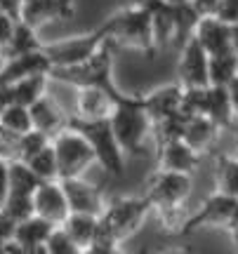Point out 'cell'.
Listing matches in <instances>:
<instances>
[{"mask_svg":"<svg viewBox=\"0 0 238 254\" xmlns=\"http://www.w3.org/2000/svg\"><path fill=\"white\" fill-rule=\"evenodd\" d=\"M101 31L106 33L109 43L116 50H135L147 57H154L156 52V36H154V21L144 5L132 0L130 5L113 12L109 19H104Z\"/></svg>","mask_w":238,"mask_h":254,"instance_id":"obj_1","label":"cell"},{"mask_svg":"<svg viewBox=\"0 0 238 254\" xmlns=\"http://www.w3.org/2000/svg\"><path fill=\"white\" fill-rule=\"evenodd\" d=\"M154 209L144 195H130V198L106 200V207L99 217V228L94 245L97 247H120L123 240H128L137 233L142 224Z\"/></svg>","mask_w":238,"mask_h":254,"instance_id":"obj_2","label":"cell"},{"mask_svg":"<svg viewBox=\"0 0 238 254\" xmlns=\"http://www.w3.org/2000/svg\"><path fill=\"white\" fill-rule=\"evenodd\" d=\"M189 193H191V177L189 174L156 170L147 182L144 198L149 200L151 209L160 214L165 226L177 233L179 226L184 224V219H186L182 217V207L189 198Z\"/></svg>","mask_w":238,"mask_h":254,"instance_id":"obj_3","label":"cell"},{"mask_svg":"<svg viewBox=\"0 0 238 254\" xmlns=\"http://www.w3.org/2000/svg\"><path fill=\"white\" fill-rule=\"evenodd\" d=\"M113 55H116V47L106 40L87 62L78 64V66H66V68H52L50 71V82L55 80L64 82V85H74L76 90L97 87V90L109 92L116 101H120L123 92L113 82Z\"/></svg>","mask_w":238,"mask_h":254,"instance_id":"obj_4","label":"cell"},{"mask_svg":"<svg viewBox=\"0 0 238 254\" xmlns=\"http://www.w3.org/2000/svg\"><path fill=\"white\" fill-rule=\"evenodd\" d=\"M111 129L125 155H139L147 136L154 132V123L142 106V94H123L111 113Z\"/></svg>","mask_w":238,"mask_h":254,"instance_id":"obj_5","label":"cell"},{"mask_svg":"<svg viewBox=\"0 0 238 254\" xmlns=\"http://www.w3.org/2000/svg\"><path fill=\"white\" fill-rule=\"evenodd\" d=\"M69 127H74L76 132L85 136V141L90 144L94 160L109 177H120L123 165H125V153L120 151L118 141L111 129V120H78L69 116Z\"/></svg>","mask_w":238,"mask_h":254,"instance_id":"obj_6","label":"cell"},{"mask_svg":"<svg viewBox=\"0 0 238 254\" xmlns=\"http://www.w3.org/2000/svg\"><path fill=\"white\" fill-rule=\"evenodd\" d=\"M52 148L57 155V174H59V182L66 179H80L82 174L90 170L94 160L90 144L85 141V136L80 132H76L74 127H66L64 132L52 139Z\"/></svg>","mask_w":238,"mask_h":254,"instance_id":"obj_7","label":"cell"},{"mask_svg":"<svg viewBox=\"0 0 238 254\" xmlns=\"http://www.w3.org/2000/svg\"><path fill=\"white\" fill-rule=\"evenodd\" d=\"M106 40H109L106 33L101 31V26H97L92 33H82V36L45 43V45H43V52L47 55L52 68H66V66H78V64L87 62Z\"/></svg>","mask_w":238,"mask_h":254,"instance_id":"obj_8","label":"cell"},{"mask_svg":"<svg viewBox=\"0 0 238 254\" xmlns=\"http://www.w3.org/2000/svg\"><path fill=\"white\" fill-rule=\"evenodd\" d=\"M238 200H231L222 193H212L205 198L201 207L186 214L184 224L179 226L177 236H191L201 228H227L231 226V217H234V209H236Z\"/></svg>","mask_w":238,"mask_h":254,"instance_id":"obj_9","label":"cell"},{"mask_svg":"<svg viewBox=\"0 0 238 254\" xmlns=\"http://www.w3.org/2000/svg\"><path fill=\"white\" fill-rule=\"evenodd\" d=\"M208 64H210V57L205 55V50L198 45V40L191 38L189 43H184L182 52H179L177 82L182 85L184 90L210 87V80H208Z\"/></svg>","mask_w":238,"mask_h":254,"instance_id":"obj_10","label":"cell"},{"mask_svg":"<svg viewBox=\"0 0 238 254\" xmlns=\"http://www.w3.org/2000/svg\"><path fill=\"white\" fill-rule=\"evenodd\" d=\"M64 189L66 202L71 214H92V217H101V212L106 207V198L99 190V186L85 182V179H66L59 182Z\"/></svg>","mask_w":238,"mask_h":254,"instance_id":"obj_11","label":"cell"},{"mask_svg":"<svg viewBox=\"0 0 238 254\" xmlns=\"http://www.w3.org/2000/svg\"><path fill=\"white\" fill-rule=\"evenodd\" d=\"M50 71H52V64L43 50L14 57V59L2 62V66H0V87H12V85L26 80V78H33V75H50Z\"/></svg>","mask_w":238,"mask_h":254,"instance_id":"obj_12","label":"cell"},{"mask_svg":"<svg viewBox=\"0 0 238 254\" xmlns=\"http://www.w3.org/2000/svg\"><path fill=\"white\" fill-rule=\"evenodd\" d=\"M74 12H76L74 0H26L21 5L19 21H24L26 26L40 31L50 21L71 19Z\"/></svg>","mask_w":238,"mask_h":254,"instance_id":"obj_13","label":"cell"},{"mask_svg":"<svg viewBox=\"0 0 238 254\" xmlns=\"http://www.w3.org/2000/svg\"><path fill=\"white\" fill-rule=\"evenodd\" d=\"M33 207H36V217L50 221L52 226H62L71 209H69V202H66L64 189L59 182H45L40 189L36 190L33 195Z\"/></svg>","mask_w":238,"mask_h":254,"instance_id":"obj_14","label":"cell"},{"mask_svg":"<svg viewBox=\"0 0 238 254\" xmlns=\"http://www.w3.org/2000/svg\"><path fill=\"white\" fill-rule=\"evenodd\" d=\"M182 101H184V87L179 82L174 85H165L158 90L142 94V106L147 111V116L151 118V123L156 125L160 120H167L182 113Z\"/></svg>","mask_w":238,"mask_h":254,"instance_id":"obj_15","label":"cell"},{"mask_svg":"<svg viewBox=\"0 0 238 254\" xmlns=\"http://www.w3.org/2000/svg\"><path fill=\"white\" fill-rule=\"evenodd\" d=\"M193 38L198 40V45L205 50L208 57H220L234 52V47H231V26L217 17H201Z\"/></svg>","mask_w":238,"mask_h":254,"instance_id":"obj_16","label":"cell"},{"mask_svg":"<svg viewBox=\"0 0 238 254\" xmlns=\"http://www.w3.org/2000/svg\"><path fill=\"white\" fill-rule=\"evenodd\" d=\"M156 155H158V170L189 174V177L196 172V167L201 165V158H203V155H198L193 148H189L184 144V139L170 141V144L156 148Z\"/></svg>","mask_w":238,"mask_h":254,"instance_id":"obj_17","label":"cell"},{"mask_svg":"<svg viewBox=\"0 0 238 254\" xmlns=\"http://www.w3.org/2000/svg\"><path fill=\"white\" fill-rule=\"evenodd\" d=\"M31 123H33V129L38 132H43L45 136L50 139H55L59 132H64L66 127H69V116H66L62 106L57 104L50 94H45L43 99H38L31 109Z\"/></svg>","mask_w":238,"mask_h":254,"instance_id":"obj_18","label":"cell"},{"mask_svg":"<svg viewBox=\"0 0 238 254\" xmlns=\"http://www.w3.org/2000/svg\"><path fill=\"white\" fill-rule=\"evenodd\" d=\"M116 106V99L109 92L97 90V87H85L76 94V116L78 120H106L111 118Z\"/></svg>","mask_w":238,"mask_h":254,"instance_id":"obj_19","label":"cell"},{"mask_svg":"<svg viewBox=\"0 0 238 254\" xmlns=\"http://www.w3.org/2000/svg\"><path fill=\"white\" fill-rule=\"evenodd\" d=\"M220 132L222 129L215 125L210 118L196 116V118L186 120V127H184V144L189 146V148H193L198 155H203L215 146Z\"/></svg>","mask_w":238,"mask_h":254,"instance_id":"obj_20","label":"cell"},{"mask_svg":"<svg viewBox=\"0 0 238 254\" xmlns=\"http://www.w3.org/2000/svg\"><path fill=\"white\" fill-rule=\"evenodd\" d=\"M215 193L238 200V153H222L215 158Z\"/></svg>","mask_w":238,"mask_h":254,"instance_id":"obj_21","label":"cell"},{"mask_svg":"<svg viewBox=\"0 0 238 254\" xmlns=\"http://www.w3.org/2000/svg\"><path fill=\"white\" fill-rule=\"evenodd\" d=\"M43 45H45V43L38 38L36 28L26 26L24 21H17V26H14V33H12V38H9V43L0 50V57H2V62H7V59H14V57L38 52V50H43Z\"/></svg>","mask_w":238,"mask_h":254,"instance_id":"obj_22","label":"cell"},{"mask_svg":"<svg viewBox=\"0 0 238 254\" xmlns=\"http://www.w3.org/2000/svg\"><path fill=\"white\" fill-rule=\"evenodd\" d=\"M203 118H210L220 129H229L234 125V111H231V99L227 87H208L205 97V113Z\"/></svg>","mask_w":238,"mask_h":254,"instance_id":"obj_23","label":"cell"},{"mask_svg":"<svg viewBox=\"0 0 238 254\" xmlns=\"http://www.w3.org/2000/svg\"><path fill=\"white\" fill-rule=\"evenodd\" d=\"M59 228L85 252L87 247L94 245L97 228H99V217H92V214H69V219Z\"/></svg>","mask_w":238,"mask_h":254,"instance_id":"obj_24","label":"cell"},{"mask_svg":"<svg viewBox=\"0 0 238 254\" xmlns=\"http://www.w3.org/2000/svg\"><path fill=\"white\" fill-rule=\"evenodd\" d=\"M55 228L50 221L40 217H31L26 221L17 224V233H14V243L21 245L24 250H31V247H43L50 240V236L55 233Z\"/></svg>","mask_w":238,"mask_h":254,"instance_id":"obj_25","label":"cell"},{"mask_svg":"<svg viewBox=\"0 0 238 254\" xmlns=\"http://www.w3.org/2000/svg\"><path fill=\"white\" fill-rule=\"evenodd\" d=\"M47 82H50V75H33V78H26V80L12 85V101L19 104V106H26L31 109L38 99H43L47 94Z\"/></svg>","mask_w":238,"mask_h":254,"instance_id":"obj_26","label":"cell"},{"mask_svg":"<svg viewBox=\"0 0 238 254\" xmlns=\"http://www.w3.org/2000/svg\"><path fill=\"white\" fill-rule=\"evenodd\" d=\"M236 78H238V57L234 52L231 55L210 57L208 80H210L212 87H229Z\"/></svg>","mask_w":238,"mask_h":254,"instance_id":"obj_27","label":"cell"},{"mask_svg":"<svg viewBox=\"0 0 238 254\" xmlns=\"http://www.w3.org/2000/svg\"><path fill=\"white\" fill-rule=\"evenodd\" d=\"M45 182H40L33 170L21 160L9 163V193H19V195H36V190Z\"/></svg>","mask_w":238,"mask_h":254,"instance_id":"obj_28","label":"cell"},{"mask_svg":"<svg viewBox=\"0 0 238 254\" xmlns=\"http://www.w3.org/2000/svg\"><path fill=\"white\" fill-rule=\"evenodd\" d=\"M0 129L14 136H24L26 132H31L33 123H31V113H28L26 106L9 104L7 109L0 113Z\"/></svg>","mask_w":238,"mask_h":254,"instance_id":"obj_29","label":"cell"},{"mask_svg":"<svg viewBox=\"0 0 238 254\" xmlns=\"http://www.w3.org/2000/svg\"><path fill=\"white\" fill-rule=\"evenodd\" d=\"M26 165L33 170V174H36L40 182H59V174H57V155H55L52 144L47 146V148H43L38 155H33Z\"/></svg>","mask_w":238,"mask_h":254,"instance_id":"obj_30","label":"cell"},{"mask_svg":"<svg viewBox=\"0 0 238 254\" xmlns=\"http://www.w3.org/2000/svg\"><path fill=\"white\" fill-rule=\"evenodd\" d=\"M0 209L9 214L17 224L26 221V219L36 217V207H33V195H19V193H9L7 200L0 205Z\"/></svg>","mask_w":238,"mask_h":254,"instance_id":"obj_31","label":"cell"},{"mask_svg":"<svg viewBox=\"0 0 238 254\" xmlns=\"http://www.w3.org/2000/svg\"><path fill=\"white\" fill-rule=\"evenodd\" d=\"M50 144H52L50 136H45L43 132H38V129H31V132H26L24 136H19V160H21V163H28L33 155H38Z\"/></svg>","mask_w":238,"mask_h":254,"instance_id":"obj_32","label":"cell"},{"mask_svg":"<svg viewBox=\"0 0 238 254\" xmlns=\"http://www.w3.org/2000/svg\"><path fill=\"white\" fill-rule=\"evenodd\" d=\"M45 250H47V254H82L80 247L76 245L62 228H55V233L45 243Z\"/></svg>","mask_w":238,"mask_h":254,"instance_id":"obj_33","label":"cell"},{"mask_svg":"<svg viewBox=\"0 0 238 254\" xmlns=\"http://www.w3.org/2000/svg\"><path fill=\"white\" fill-rule=\"evenodd\" d=\"M14 233H17V221L0 209V245L14 243Z\"/></svg>","mask_w":238,"mask_h":254,"instance_id":"obj_34","label":"cell"},{"mask_svg":"<svg viewBox=\"0 0 238 254\" xmlns=\"http://www.w3.org/2000/svg\"><path fill=\"white\" fill-rule=\"evenodd\" d=\"M217 19H222L224 24L236 26L238 24V0H222L220 9H217Z\"/></svg>","mask_w":238,"mask_h":254,"instance_id":"obj_35","label":"cell"},{"mask_svg":"<svg viewBox=\"0 0 238 254\" xmlns=\"http://www.w3.org/2000/svg\"><path fill=\"white\" fill-rule=\"evenodd\" d=\"M14 26H17V21L0 9V50L9 43V38H12V33H14Z\"/></svg>","mask_w":238,"mask_h":254,"instance_id":"obj_36","label":"cell"},{"mask_svg":"<svg viewBox=\"0 0 238 254\" xmlns=\"http://www.w3.org/2000/svg\"><path fill=\"white\" fill-rule=\"evenodd\" d=\"M222 0H191V7L201 14V17H217Z\"/></svg>","mask_w":238,"mask_h":254,"instance_id":"obj_37","label":"cell"},{"mask_svg":"<svg viewBox=\"0 0 238 254\" xmlns=\"http://www.w3.org/2000/svg\"><path fill=\"white\" fill-rule=\"evenodd\" d=\"M9 195V163L0 160V205Z\"/></svg>","mask_w":238,"mask_h":254,"instance_id":"obj_38","label":"cell"},{"mask_svg":"<svg viewBox=\"0 0 238 254\" xmlns=\"http://www.w3.org/2000/svg\"><path fill=\"white\" fill-rule=\"evenodd\" d=\"M21 5H24V0H0V9L9 14V17L19 21V14H21Z\"/></svg>","mask_w":238,"mask_h":254,"instance_id":"obj_39","label":"cell"},{"mask_svg":"<svg viewBox=\"0 0 238 254\" xmlns=\"http://www.w3.org/2000/svg\"><path fill=\"white\" fill-rule=\"evenodd\" d=\"M227 92H229V99H231V111H234V118L238 120V78L231 82L229 87H227Z\"/></svg>","mask_w":238,"mask_h":254,"instance_id":"obj_40","label":"cell"},{"mask_svg":"<svg viewBox=\"0 0 238 254\" xmlns=\"http://www.w3.org/2000/svg\"><path fill=\"white\" fill-rule=\"evenodd\" d=\"M82 254H125L120 247H97V245H92L87 247ZM139 254H147V252H139Z\"/></svg>","mask_w":238,"mask_h":254,"instance_id":"obj_41","label":"cell"},{"mask_svg":"<svg viewBox=\"0 0 238 254\" xmlns=\"http://www.w3.org/2000/svg\"><path fill=\"white\" fill-rule=\"evenodd\" d=\"M9 104H14V101H12V90H9V87H0V113L7 109Z\"/></svg>","mask_w":238,"mask_h":254,"instance_id":"obj_42","label":"cell"},{"mask_svg":"<svg viewBox=\"0 0 238 254\" xmlns=\"http://www.w3.org/2000/svg\"><path fill=\"white\" fill-rule=\"evenodd\" d=\"M231 47H234V55L238 57V24L231 26Z\"/></svg>","mask_w":238,"mask_h":254,"instance_id":"obj_43","label":"cell"},{"mask_svg":"<svg viewBox=\"0 0 238 254\" xmlns=\"http://www.w3.org/2000/svg\"><path fill=\"white\" fill-rule=\"evenodd\" d=\"M5 250H7V254H26V250L21 245H17V243H9V245H5Z\"/></svg>","mask_w":238,"mask_h":254,"instance_id":"obj_44","label":"cell"},{"mask_svg":"<svg viewBox=\"0 0 238 254\" xmlns=\"http://www.w3.org/2000/svg\"><path fill=\"white\" fill-rule=\"evenodd\" d=\"M229 233H238V205H236V209H234V217H231Z\"/></svg>","mask_w":238,"mask_h":254,"instance_id":"obj_45","label":"cell"},{"mask_svg":"<svg viewBox=\"0 0 238 254\" xmlns=\"http://www.w3.org/2000/svg\"><path fill=\"white\" fill-rule=\"evenodd\" d=\"M163 254H193V252H191V247H172V250H167Z\"/></svg>","mask_w":238,"mask_h":254,"instance_id":"obj_46","label":"cell"},{"mask_svg":"<svg viewBox=\"0 0 238 254\" xmlns=\"http://www.w3.org/2000/svg\"><path fill=\"white\" fill-rule=\"evenodd\" d=\"M165 5H170V7H179V5H189L191 0H160Z\"/></svg>","mask_w":238,"mask_h":254,"instance_id":"obj_47","label":"cell"},{"mask_svg":"<svg viewBox=\"0 0 238 254\" xmlns=\"http://www.w3.org/2000/svg\"><path fill=\"white\" fill-rule=\"evenodd\" d=\"M26 254H47V250H45V245L43 247H31V250H26Z\"/></svg>","mask_w":238,"mask_h":254,"instance_id":"obj_48","label":"cell"},{"mask_svg":"<svg viewBox=\"0 0 238 254\" xmlns=\"http://www.w3.org/2000/svg\"><path fill=\"white\" fill-rule=\"evenodd\" d=\"M231 240H234V247H236V252H238V233H231Z\"/></svg>","mask_w":238,"mask_h":254,"instance_id":"obj_49","label":"cell"},{"mask_svg":"<svg viewBox=\"0 0 238 254\" xmlns=\"http://www.w3.org/2000/svg\"><path fill=\"white\" fill-rule=\"evenodd\" d=\"M0 254H7V250H5V245H0Z\"/></svg>","mask_w":238,"mask_h":254,"instance_id":"obj_50","label":"cell"},{"mask_svg":"<svg viewBox=\"0 0 238 254\" xmlns=\"http://www.w3.org/2000/svg\"><path fill=\"white\" fill-rule=\"evenodd\" d=\"M236 153H238V127H236Z\"/></svg>","mask_w":238,"mask_h":254,"instance_id":"obj_51","label":"cell"},{"mask_svg":"<svg viewBox=\"0 0 238 254\" xmlns=\"http://www.w3.org/2000/svg\"><path fill=\"white\" fill-rule=\"evenodd\" d=\"M24 2H26V0H24Z\"/></svg>","mask_w":238,"mask_h":254,"instance_id":"obj_52","label":"cell"}]
</instances>
